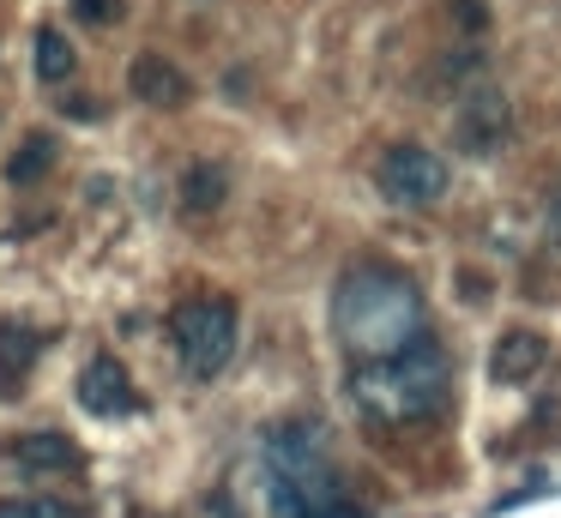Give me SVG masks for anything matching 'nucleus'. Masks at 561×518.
Wrapping results in <instances>:
<instances>
[{
  "label": "nucleus",
  "mask_w": 561,
  "mask_h": 518,
  "mask_svg": "<svg viewBox=\"0 0 561 518\" xmlns=\"http://www.w3.org/2000/svg\"><path fill=\"white\" fill-rule=\"evenodd\" d=\"M332 325H339V344L356 356V368L363 361L411 356L416 344H428L423 296L392 265H356V272H344L339 296H332Z\"/></svg>",
  "instance_id": "1"
},
{
  "label": "nucleus",
  "mask_w": 561,
  "mask_h": 518,
  "mask_svg": "<svg viewBox=\"0 0 561 518\" xmlns=\"http://www.w3.org/2000/svg\"><path fill=\"white\" fill-rule=\"evenodd\" d=\"M266 500L278 518H363V506L344 494L339 470L327 458L320 422H284L266 440Z\"/></svg>",
  "instance_id": "2"
},
{
  "label": "nucleus",
  "mask_w": 561,
  "mask_h": 518,
  "mask_svg": "<svg viewBox=\"0 0 561 518\" xmlns=\"http://www.w3.org/2000/svg\"><path fill=\"white\" fill-rule=\"evenodd\" d=\"M351 398L368 422H387V428L428 422V416H440L447 398H453V361H447V349L428 337L411 356L363 361V368L351 373Z\"/></svg>",
  "instance_id": "3"
},
{
  "label": "nucleus",
  "mask_w": 561,
  "mask_h": 518,
  "mask_svg": "<svg viewBox=\"0 0 561 518\" xmlns=\"http://www.w3.org/2000/svg\"><path fill=\"white\" fill-rule=\"evenodd\" d=\"M170 337L194 380H218L236 356V301L230 296H187L170 313Z\"/></svg>",
  "instance_id": "4"
},
{
  "label": "nucleus",
  "mask_w": 561,
  "mask_h": 518,
  "mask_svg": "<svg viewBox=\"0 0 561 518\" xmlns=\"http://www.w3.org/2000/svg\"><path fill=\"white\" fill-rule=\"evenodd\" d=\"M375 181L392 205H435L440 193H447V163H440L435 151H423V145H392V151L380 157Z\"/></svg>",
  "instance_id": "5"
},
{
  "label": "nucleus",
  "mask_w": 561,
  "mask_h": 518,
  "mask_svg": "<svg viewBox=\"0 0 561 518\" xmlns=\"http://www.w3.org/2000/svg\"><path fill=\"white\" fill-rule=\"evenodd\" d=\"M507 139H513V103H507V91H495V84L465 91L459 115H453V145H459L465 157H489V151H501Z\"/></svg>",
  "instance_id": "6"
},
{
  "label": "nucleus",
  "mask_w": 561,
  "mask_h": 518,
  "mask_svg": "<svg viewBox=\"0 0 561 518\" xmlns=\"http://www.w3.org/2000/svg\"><path fill=\"white\" fill-rule=\"evenodd\" d=\"M79 404H85L91 416H134L139 392H134V380H127V368L115 356H91L85 373H79Z\"/></svg>",
  "instance_id": "7"
},
{
  "label": "nucleus",
  "mask_w": 561,
  "mask_h": 518,
  "mask_svg": "<svg viewBox=\"0 0 561 518\" xmlns=\"http://www.w3.org/2000/svg\"><path fill=\"white\" fill-rule=\"evenodd\" d=\"M543 368H549L543 332H501L495 356H489V373H495L501 385H531Z\"/></svg>",
  "instance_id": "8"
},
{
  "label": "nucleus",
  "mask_w": 561,
  "mask_h": 518,
  "mask_svg": "<svg viewBox=\"0 0 561 518\" xmlns=\"http://www.w3.org/2000/svg\"><path fill=\"white\" fill-rule=\"evenodd\" d=\"M127 84H134V96L151 108H182L187 96H194V84L182 79V67H170L163 55H139L134 72H127Z\"/></svg>",
  "instance_id": "9"
},
{
  "label": "nucleus",
  "mask_w": 561,
  "mask_h": 518,
  "mask_svg": "<svg viewBox=\"0 0 561 518\" xmlns=\"http://www.w3.org/2000/svg\"><path fill=\"white\" fill-rule=\"evenodd\" d=\"M37 349H43L37 332H25V325H0V398H13L19 385H25Z\"/></svg>",
  "instance_id": "10"
},
{
  "label": "nucleus",
  "mask_w": 561,
  "mask_h": 518,
  "mask_svg": "<svg viewBox=\"0 0 561 518\" xmlns=\"http://www.w3.org/2000/svg\"><path fill=\"white\" fill-rule=\"evenodd\" d=\"M19 464L25 470H67V464H79V446L67 440V434L43 428V434H25V440H19Z\"/></svg>",
  "instance_id": "11"
},
{
  "label": "nucleus",
  "mask_w": 561,
  "mask_h": 518,
  "mask_svg": "<svg viewBox=\"0 0 561 518\" xmlns=\"http://www.w3.org/2000/svg\"><path fill=\"white\" fill-rule=\"evenodd\" d=\"M49 163H55V139L49 133H31V139L19 145V157L7 163V181H13V187H31V181L49 175Z\"/></svg>",
  "instance_id": "12"
},
{
  "label": "nucleus",
  "mask_w": 561,
  "mask_h": 518,
  "mask_svg": "<svg viewBox=\"0 0 561 518\" xmlns=\"http://www.w3.org/2000/svg\"><path fill=\"white\" fill-rule=\"evenodd\" d=\"M182 205L187 211H218L224 205V169H211V163H194L182 175Z\"/></svg>",
  "instance_id": "13"
},
{
  "label": "nucleus",
  "mask_w": 561,
  "mask_h": 518,
  "mask_svg": "<svg viewBox=\"0 0 561 518\" xmlns=\"http://www.w3.org/2000/svg\"><path fill=\"white\" fill-rule=\"evenodd\" d=\"M37 72L49 84H61L67 72H73V48H67L61 31H37Z\"/></svg>",
  "instance_id": "14"
},
{
  "label": "nucleus",
  "mask_w": 561,
  "mask_h": 518,
  "mask_svg": "<svg viewBox=\"0 0 561 518\" xmlns=\"http://www.w3.org/2000/svg\"><path fill=\"white\" fill-rule=\"evenodd\" d=\"M0 518H73V506L37 494V500H0Z\"/></svg>",
  "instance_id": "15"
},
{
  "label": "nucleus",
  "mask_w": 561,
  "mask_h": 518,
  "mask_svg": "<svg viewBox=\"0 0 561 518\" xmlns=\"http://www.w3.org/2000/svg\"><path fill=\"white\" fill-rule=\"evenodd\" d=\"M73 12H79L85 24H110L115 12H122V0H73Z\"/></svg>",
  "instance_id": "16"
},
{
  "label": "nucleus",
  "mask_w": 561,
  "mask_h": 518,
  "mask_svg": "<svg viewBox=\"0 0 561 518\" xmlns=\"http://www.w3.org/2000/svg\"><path fill=\"white\" fill-rule=\"evenodd\" d=\"M453 12H459L465 31H483V24H489V7H483V0H453Z\"/></svg>",
  "instance_id": "17"
},
{
  "label": "nucleus",
  "mask_w": 561,
  "mask_h": 518,
  "mask_svg": "<svg viewBox=\"0 0 561 518\" xmlns=\"http://www.w3.org/2000/svg\"><path fill=\"white\" fill-rule=\"evenodd\" d=\"M556 217H561V187H556Z\"/></svg>",
  "instance_id": "18"
}]
</instances>
